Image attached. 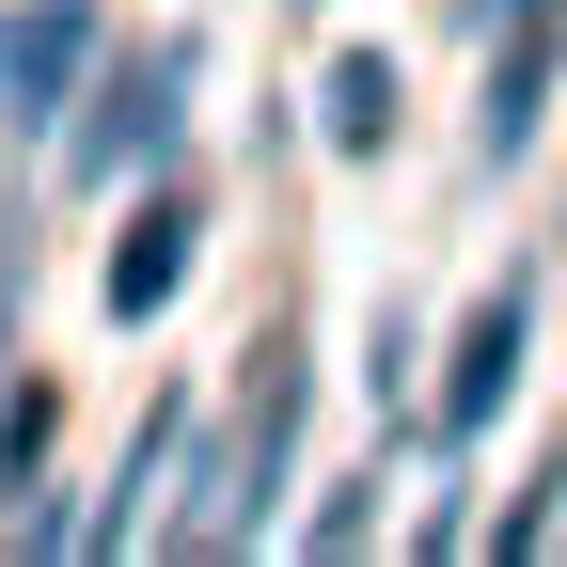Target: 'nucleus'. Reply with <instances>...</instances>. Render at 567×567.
Wrapping results in <instances>:
<instances>
[{
    "instance_id": "obj_1",
    "label": "nucleus",
    "mask_w": 567,
    "mask_h": 567,
    "mask_svg": "<svg viewBox=\"0 0 567 567\" xmlns=\"http://www.w3.org/2000/svg\"><path fill=\"white\" fill-rule=\"evenodd\" d=\"M174 126H189V48H174V32H142L111 80H95V126L63 142V158H80V189H126V174H158V158H174Z\"/></svg>"
},
{
    "instance_id": "obj_2",
    "label": "nucleus",
    "mask_w": 567,
    "mask_h": 567,
    "mask_svg": "<svg viewBox=\"0 0 567 567\" xmlns=\"http://www.w3.org/2000/svg\"><path fill=\"white\" fill-rule=\"evenodd\" d=\"M520 347H536V300H520V284H505V300H473V331H457V379H442V442H473V425L505 410Z\"/></svg>"
},
{
    "instance_id": "obj_3",
    "label": "nucleus",
    "mask_w": 567,
    "mask_h": 567,
    "mask_svg": "<svg viewBox=\"0 0 567 567\" xmlns=\"http://www.w3.org/2000/svg\"><path fill=\"white\" fill-rule=\"evenodd\" d=\"M80 63H95V0H32V32L0 48V80H17V126H48L63 95H80Z\"/></svg>"
},
{
    "instance_id": "obj_4",
    "label": "nucleus",
    "mask_w": 567,
    "mask_h": 567,
    "mask_svg": "<svg viewBox=\"0 0 567 567\" xmlns=\"http://www.w3.org/2000/svg\"><path fill=\"white\" fill-rule=\"evenodd\" d=\"M174 284H189V189L126 205V237H111V316H174Z\"/></svg>"
},
{
    "instance_id": "obj_5",
    "label": "nucleus",
    "mask_w": 567,
    "mask_h": 567,
    "mask_svg": "<svg viewBox=\"0 0 567 567\" xmlns=\"http://www.w3.org/2000/svg\"><path fill=\"white\" fill-rule=\"evenodd\" d=\"M316 111H331V142H347V158H394V111H410L394 48H347L331 80H316Z\"/></svg>"
},
{
    "instance_id": "obj_6",
    "label": "nucleus",
    "mask_w": 567,
    "mask_h": 567,
    "mask_svg": "<svg viewBox=\"0 0 567 567\" xmlns=\"http://www.w3.org/2000/svg\"><path fill=\"white\" fill-rule=\"evenodd\" d=\"M551 48H567V17H536V32L505 48V80H488V158H520V142H536V95H551Z\"/></svg>"
},
{
    "instance_id": "obj_7",
    "label": "nucleus",
    "mask_w": 567,
    "mask_h": 567,
    "mask_svg": "<svg viewBox=\"0 0 567 567\" xmlns=\"http://www.w3.org/2000/svg\"><path fill=\"white\" fill-rule=\"evenodd\" d=\"M32 473H48V394L0 410V488H32Z\"/></svg>"
},
{
    "instance_id": "obj_8",
    "label": "nucleus",
    "mask_w": 567,
    "mask_h": 567,
    "mask_svg": "<svg viewBox=\"0 0 567 567\" xmlns=\"http://www.w3.org/2000/svg\"><path fill=\"white\" fill-rule=\"evenodd\" d=\"M536 17H567V0H536Z\"/></svg>"
}]
</instances>
